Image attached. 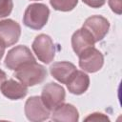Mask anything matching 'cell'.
I'll list each match as a JSON object with an SVG mask.
<instances>
[{
    "instance_id": "30bf717a",
    "label": "cell",
    "mask_w": 122,
    "mask_h": 122,
    "mask_svg": "<svg viewBox=\"0 0 122 122\" xmlns=\"http://www.w3.org/2000/svg\"><path fill=\"white\" fill-rule=\"evenodd\" d=\"M71 48L75 54L79 55L84 50L94 47L95 41L92 35L89 30L84 29L83 27L78 29L76 31L73 32L71 35Z\"/></svg>"
},
{
    "instance_id": "4fadbf2b",
    "label": "cell",
    "mask_w": 122,
    "mask_h": 122,
    "mask_svg": "<svg viewBox=\"0 0 122 122\" xmlns=\"http://www.w3.org/2000/svg\"><path fill=\"white\" fill-rule=\"evenodd\" d=\"M67 88L69 92L75 95L83 94L90 87V77L84 71H78L71 75L67 82Z\"/></svg>"
},
{
    "instance_id": "6da1fadb",
    "label": "cell",
    "mask_w": 122,
    "mask_h": 122,
    "mask_svg": "<svg viewBox=\"0 0 122 122\" xmlns=\"http://www.w3.org/2000/svg\"><path fill=\"white\" fill-rule=\"evenodd\" d=\"M48 72L43 65L36 62L26 64L14 71L13 76L27 87L41 84L47 78Z\"/></svg>"
},
{
    "instance_id": "ba28073f",
    "label": "cell",
    "mask_w": 122,
    "mask_h": 122,
    "mask_svg": "<svg viewBox=\"0 0 122 122\" xmlns=\"http://www.w3.org/2000/svg\"><path fill=\"white\" fill-rule=\"evenodd\" d=\"M21 35L19 23L12 19L0 20V46L5 49L15 45Z\"/></svg>"
},
{
    "instance_id": "52a82bcc",
    "label": "cell",
    "mask_w": 122,
    "mask_h": 122,
    "mask_svg": "<svg viewBox=\"0 0 122 122\" xmlns=\"http://www.w3.org/2000/svg\"><path fill=\"white\" fill-rule=\"evenodd\" d=\"M24 112L28 120L31 122L45 121L51 117V111L44 105L40 96H30L26 100Z\"/></svg>"
},
{
    "instance_id": "9a60e30c",
    "label": "cell",
    "mask_w": 122,
    "mask_h": 122,
    "mask_svg": "<svg viewBox=\"0 0 122 122\" xmlns=\"http://www.w3.org/2000/svg\"><path fill=\"white\" fill-rule=\"evenodd\" d=\"M78 3V0H50L51 6L59 11H71Z\"/></svg>"
},
{
    "instance_id": "d6986e66",
    "label": "cell",
    "mask_w": 122,
    "mask_h": 122,
    "mask_svg": "<svg viewBox=\"0 0 122 122\" xmlns=\"http://www.w3.org/2000/svg\"><path fill=\"white\" fill-rule=\"evenodd\" d=\"M82 2L91 8L97 9L103 7L106 3V0H82Z\"/></svg>"
},
{
    "instance_id": "7a4b0ae2",
    "label": "cell",
    "mask_w": 122,
    "mask_h": 122,
    "mask_svg": "<svg viewBox=\"0 0 122 122\" xmlns=\"http://www.w3.org/2000/svg\"><path fill=\"white\" fill-rule=\"evenodd\" d=\"M50 17V9L42 3H33L27 7L23 15V23L26 27L39 30L46 26Z\"/></svg>"
},
{
    "instance_id": "3957f363",
    "label": "cell",
    "mask_w": 122,
    "mask_h": 122,
    "mask_svg": "<svg viewBox=\"0 0 122 122\" xmlns=\"http://www.w3.org/2000/svg\"><path fill=\"white\" fill-rule=\"evenodd\" d=\"M31 49L38 60L44 64H50L53 60L56 53L54 42L50 35L45 33L38 34L34 38L31 44Z\"/></svg>"
},
{
    "instance_id": "9c48e42d",
    "label": "cell",
    "mask_w": 122,
    "mask_h": 122,
    "mask_svg": "<svg viewBox=\"0 0 122 122\" xmlns=\"http://www.w3.org/2000/svg\"><path fill=\"white\" fill-rule=\"evenodd\" d=\"M82 27L91 32L96 43L103 40L107 35L110 30V22L102 15H92L85 20Z\"/></svg>"
},
{
    "instance_id": "7402d4cb",
    "label": "cell",
    "mask_w": 122,
    "mask_h": 122,
    "mask_svg": "<svg viewBox=\"0 0 122 122\" xmlns=\"http://www.w3.org/2000/svg\"><path fill=\"white\" fill-rule=\"evenodd\" d=\"M32 1H40V0H32Z\"/></svg>"
},
{
    "instance_id": "ffe728a7",
    "label": "cell",
    "mask_w": 122,
    "mask_h": 122,
    "mask_svg": "<svg viewBox=\"0 0 122 122\" xmlns=\"http://www.w3.org/2000/svg\"><path fill=\"white\" fill-rule=\"evenodd\" d=\"M5 80H7V74L3 70L0 69V87H1V85L3 84V82Z\"/></svg>"
},
{
    "instance_id": "5b68a950",
    "label": "cell",
    "mask_w": 122,
    "mask_h": 122,
    "mask_svg": "<svg viewBox=\"0 0 122 122\" xmlns=\"http://www.w3.org/2000/svg\"><path fill=\"white\" fill-rule=\"evenodd\" d=\"M78 64L82 71L93 73L102 69L104 65V55L96 48L91 47L84 50L78 55Z\"/></svg>"
},
{
    "instance_id": "44dd1931",
    "label": "cell",
    "mask_w": 122,
    "mask_h": 122,
    "mask_svg": "<svg viewBox=\"0 0 122 122\" xmlns=\"http://www.w3.org/2000/svg\"><path fill=\"white\" fill-rule=\"evenodd\" d=\"M4 53H5V48L0 46V61L2 60L3 56H4Z\"/></svg>"
},
{
    "instance_id": "2e32d148",
    "label": "cell",
    "mask_w": 122,
    "mask_h": 122,
    "mask_svg": "<svg viewBox=\"0 0 122 122\" xmlns=\"http://www.w3.org/2000/svg\"><path fill=\"white\" fill-rule=\"evenodd\" d=\"M13 9L12 0H0V18L9 16Z\"/></svg>"
},
{
    "instance_id": "7c38bea8",
    "label": "cell",
    "mask_w": 122,
    "mask_h": 122,
    "mask_svg": "<svg viewBox=\"0 0 122 122\" xmlns=\"http://www.w3.org/2000/svg\"><path fill=\"white\" fill-rule=\"evenodd\" d=\"M75 71H76L75 65L69 61L54 62L50 68L51 75L61 84H67L69 79Z\"/></svg>"
},
{
    "instance_id": "ac0fdd59",
    "label": "cell",
    "mask_w": 122,
    "mask_h": 122,
    "mask_svg": "<svg viewBox=\"0 0 122 122\" xmlns=\"http://www.w3.org/2000/svg\"><path fill=\"white\" fill-rule=\"evenodd\" d=\"M108 4H109V7L111 8V10L120 15L121 14V10H122V3H121V0H108Z\"/></svg>"
},
{
    "instance_id": "8fae6325",
    "label": "cell",
    "mask_w": 122,
    "mask_h": 122,
    "mask_svg": "<svg viewBox=\"0 0 122 122\" xmlns=\"http://www.w3.org/2000/svg\"><path fill=\"white\" fill-rule=\"evenodd\" d=\"M2 94L10 100H19L24 98L28 93V87L14 79L5 80L0 87Z\"/></svg>"
},
{
    "instance_id": "8992f818",
    "label": "cell",
    "mask_w": 122,
    "mask_h": 122,
    "mask_svg": "<svg viewBox=\"0 0 122 122\" xmlns=\"http://www.w3.org/2000/svg\"><path fill=\"white\" fill-rule=\"evenodd\" d=\"M40 97L44 105L51 112H52L56 107L64 103L66 92L61 85L55 82H50L43 87Z\"/></svg>"
},
{
    "instance_id": "277c9868",
    "label": "cell",
    "mask_w": 122,
    "mask_h": 122,
    "mask_svg": "<svg viewBox=\"0 0 122 122\" xmlns=\"http://www.w3.org/2000/svg\"><path fill=\"white\" fill-rule=\"evenodd\" d=\"M33 62H36V60L30 50L25 45H18L8 51L4 64L8 69L15 71L26 64Z\"/></svg>"
},
{
    "instance_id": "e0dca14e",
    "label": "cell",
    "mask_w": 122,
    "mask_h": 122,
    "mask_svg": "<svg viewBox=\"0 0 122 122\" xmlns=\"http://www.w3.org/2000/svg\"><path fill=\"white\" fill-rule=\"evenodd\" d=\"M85 121H110V118L101 112H93L91 113L89 116H87L85 119Z\"/></svg>"
},
{
    "instance_id": "5bb4252c",
    "label": "cell",
    "mask_w": 122,
    "mask_h": 122,
    "mask_svg": "<svg viewBox=\"0 0 122 122\" xmlns=\"http://www.w3.org/2000/svg\"><path fill=\"white\" fill-rule=\"evenodd\" d=\"M51 114V119L56 122H77L79 120V112L77 109L69 103H62L56 107Z\"/></svg>"
}]
</instances>
